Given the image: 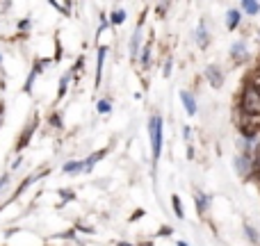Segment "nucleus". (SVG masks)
Listing matches in <instances>:
<instances>
[{
  "label": "nucleus",
  "mask_w": 260,
  "mask_h": 246,
  "mask_svg": "<svg viewBox=\"0 0 260 246\" xmlns=\"http://www.w3.org/2000/svg\"><path fill=\"white\" fill-rule=\"evenodd\" d=\"M110 110H112V105H110L108 98L99 100V112H101V114H110Z\"/></svg>",
  "instance_id": "nucleus-20"
},
{
  "label": "nucleus",
  "mask_w": 260,
  "mask_h": 246,
  "mask_svg": "<svg viewBox=\"0 0 260 246\" xmlns=\"http://www.w3.org/2000/svg\"><path fill=\"white\" fill-rule=\"evenodd\" d=\"M238 110L249 119H260V89L251 80L242 87L238 98Z\"/></svg>",
  "instance_id": "nucleus-1"
},
{
  "label": "nucleus",
  "mask_w": 260,
  "mask_h": 246,
  "mask_svg": "<svg viewBox=\"0 0 260 246\" xmlns=\"http://www.w3.org/2000/svg\"><path fill=\"white\" fill-rule=\"evenodd\" d=\"M244 235H247L253 244H260V237H258V233H256V228H253V226H249V224L244 226Z\"/></svg>",
  "instance_id": "nucleus-15"
},
{
  "label": "nucleus",
  "mask_w": 260,
  "mask_h": 246,
  "mask_svg": "<svg viewBox=\"0 0 260 246\" xmlns=\"http://www.w3.org/2000/svg\"><path fill=\"white\" fill-rule=\"evenodd\" d=\"M62 169L64 173H78V171H82V162H67Z\"/></svg>",
  "instance_id": "nucleus-14"
},
{
  "label": "nucleus",
  "mask_w": 260,
  "mask_h": 246,
  "mask_svg": "<svg viewBox=\"0 0 260 246\" xmlns=\"http://www.w3.org/2000/svg\"><path fill=\"white\" fill-rule=\"evenodd\" d=\"M180 100H183V105H185V112H187L189 117H194V114H197V100H194V96L189 94V91H180Z\"/></svg>",
  "instance_id": "nucleus-6"
},
{
  "label": "nucleus",
  "mask_w": 260,
  "mask_h": 246,
  "mask_svg": "<svg viewBox=\"0 0 260 246\" xmlns=\"http://www.w3.org/2000/svg\"><path fill=\"white\" fill-rule=\"evenodd\" d=\"M50 7L59 9V12H62V14H69V9H71V5H67V3H59V0H53V3H50Z\"/></svg>",
  "instance_id": "nucleus-19"
},
{
  "label": "nucleus",
  "mask_w": 260,
  "mask_h": 246,
  "mask_svg": "<svg viewBox=\"0 0 260 246\" xmlns=\"http://www.w3.org/2000/svg\"><path fill=\"white\" fill-rule=\"evenodd\" d=\"M105 48H99V59H96V85H101V76H103V59H105Z\"/></svg>",
  "instance_id": "nucleus-12"
},
{
  "label": "nucleus",
  "mask_w": 260,
  "mask_h": 246,
  "mask_svg": "<svg viewBox=\"0 0 260 246\" xmlns=\"http://www.w3.org/2000/svg\"><path fill=\"white\" fill-rule=\"evenodd\" d=\"M148 62H151V46H144L142 48V66L146 68Z\"/></svg>",
  "instance_id": "nucleus-18"
},
{
  "label": "nucleus",
  "mask_w": 260,
  "mask_h": 246,
  "mask_svg": "<svg viewBox=\"0 0 260 246\" xmlns=\"http://www.w3.org/2000/svg\"><path fill=\"white\" fill-rule=\"evenodd\" d=\"M3 117H5V105L0 103V125H3Z\"/></svg>",
  "instance_id": "nucleus-23"
},
{
  "label": "nucleus",
  "mask_w": 260,
  "mask_h": 246,
  "mask_svg": "<svg viewBox=\"0 0 260 246\" xmlns=\"http://www.w3.org/2000/svg\"><path fill=\"white\" fill-rule=\"evenodd\" d=\"M258 180H260V173H258Z\"/></svg>",
  "instance_id": "nucleus-27"
},
{
  "label": "nucleus",
  "mask_w": 260,
  "mask_h": 246,
  "mask_svg": "<svg viewBox=\"0 0 260 246\" xmlns=\"http://www.w3.org/2000/svg\"><path fill=\"white\" fill-rule=\"evenodd\" d=\"M208 41H210V37H208V30H206V23H199L197 27V44L199 48H208Z\"/></svg>",
  "instance_id": "nucleus-9"
},
{
  "label": "nucleus",
  "mask_w": 260,
  "mask_h": 246,
  "mask_svg": "<svg viewBox=\"0 0 260 246\" xmlns=\"http://www.w3.org/2000/svg\"><path fill=\"white\" fill-rule=\"evenodd\" d=\"M247 44L244 41H235L233 46H231V57H233V62H244L247 59Z\"/></svg>",
  "instance_id": "nucleus-5"
},
{
  "label": "nucleus",
  "mask_w": 260,
  "mask_h": 246,
  "mask_svg": "<svg viewBox=\"0 0 260 246\" xmlns=\"http://www.w3.org/2000/svg\"><path fill=\"white\" fill-rule=\"evenodd\" d=\"M139 41H142V23L137 25L133 39H130V57L133 59H137V55H139Z\"/></svg>",
  "instance_id": "nucleus-8"
},
{
  "label": "nucleus",
  "mask_w": 260,
  "mask_h": 246,
  "mask_svg": "<svg viewBox=\"0 0 260 246\" xmlns=\"http://www.w3.org/2000/svg\"><path fill=\"white\" fill-rule=\"evenodd\" d=\"M178 246H187V244H185V242H178Z\"/></svg>",
  "instance_id": "nucleus-25"
},
{
  "label": "nucleus",
  "mask_w": 260,
  "mask_h": 246,
  "mask_svg": "<svg viewBox=\"0 0 260 246\" xmlns=\"http://www.w3.org/2000/svg\"><path fill=\"white\" fill-rule=\"evenodd\" d=\"M194 203H197L199 212H201V215H206V212H208V205H210V198H208L203 192H197V194H194Z\"/></svg>",
  "instance_id": "nucleus-10"
},
{
  "label": "nucleus",
  "mask_w": 260,
  "mask_h": 246,
  "mask_svg": "<svg viewBox=\"0 0 260 246\" xmlns=\"http://www.w3.org/2000/svg\"><path fill=\"white\" fill-rule=\"evenodd\" d=\"M206 80L210 82L215 89H219V87L224 85V71H221L217 64H210V66H206Z\"/></svg>",
  "instance_id": "nucleus-4"
},
{
  "label": "nucleus",
  "mask_w": 260,
  "mask_h": 246,
  "mask_svg": "<svg viewBox=\"0 0 260 246\" xmlns=\"http://www.w3.org/2000/svg\"><path fill=\"white\" fill-rule=\"evenodd\" d=\"M148 137H151V151H153V162L160 160L162 153V117L153 114L148 121Z\"/></svg>",
  "instance_id": "nucleus-2"
},
{
  "label": "nucleus",
  "mask_w": 260,
  "mask_h": 246,
  "mask_svg": "<svg viewBox=\"0 0 260 246\" xmlns=\"http://www.w3.org/2000/svg\"><path fill=\"white\" fill-rule=\"evenodd\" d=\"M110 21H112L114 25H121V23L126 21V12H123V9H117V12H112V18H110Z\"/></svg>",
  "instance_id": "nucleus-16"
},
{
  "label": "nucleus",
  "mask_w": 260,
  "mask_h": 246,
  "mask_svg": "<svg viewBox=\"0 0 260 246\" xmlns=\"http://www.w3.org/2000/svg\"><path fill=\"white\" fill-rule=\"evenodd\" d=\"M240 21H242V12H240V9H229V12H226V27H229V30H235V27L240 25Z\"/></svg>",
  "instance_id": "nucleus-7"
},
{
  "label": "nucleus",
  "mask_w": 260,
  "mask_h": 246,
  "mask_svg": "<svg viewBox=\"0 0 260 246\" xmlns=\"http://www.w3.org/2000/svg\"><path fill=\"white\" fill-rule=\"evenodd\" d=\"M233 166H235V171H238V175H242V178H249L251 173H256V162H253V157L247 155V153H240L233 160Z\"/></svg>",
  "instance_id": "nucleus-3"
},
{
  "label": "nucleus",
  "mask_w": 260,
  "mask_h": 246,
  "mask_svg": "<svg viewBox=\"0 0 260 246\" xmlns=\"http://www.w3.org/2000/svg\"><path fill=\"white\" fill-rule=\"evenodd\" d=\"M69 78H71V76H69V73H64V76H62V80H59V98H62V96H64V91H67V85H69Z\"/></svg>",
  "instance_id": "nucleus-21"
},
{
  "label": "nucleus",
  "mask_w": 260,
  "mask_h": 246,
  "mask_svg": "<svg viewBox=\"0 0 260 246\" xmlns=\"http://www.w3.org/2000/svg\"><path fill=\"white\" fill-rule=\"evenodd\" d=\"M103 155H105V151H99V153H94V155H89V160L82 162V171H91V166H94Z\"/></svg>",
  "instance_id": "nucleus-13"
},
{
  "label": "nucleus",
  "mask_w": 260,
  "mask_h": 246,
  "mask_svg": "<svg viewBox=\"0 0 260 246\" xmlns=\"http://www.w3.org/2000/svg\"><path fill=\"white\" fill-rule=\"evenodd\" d=\"M242 12L249 14V16H256V14H260V3H256V0H242Z\"/></svg>",
  "instance_id": "nucleus-11"
},
{
  "label": "nucleus",
  "mask_w": 260,
  "mask_h": 246,
  "mask_svg": "<svg viewBox=\"0 0 260 246\" xmlns=\"http://www.w3.org/2000/svg\"><path fill=\"white\" fill-rule=\"evenodd\" d=\"M7 183V175H3V178H0V189H3V185Z\"/></svg>",
  "instance_id": "nucleus-24"
},
{
  "label": "nucleus",
  "mask_w": 260,
  "mask_h": 246,
  "mask_svg": "<svg viewBox=\"0 0 260 246\" xmlns=\"http://www.w3.org/2000/svg\"><path fill=\"white\" fill-rule=\"evenodd\" d=\"M165 76H171V59H167L165 64Z\"/></svg>",
  "instance_id": "nucleus-22"
},
{
  "label": "nucleus",
  "mask_w": 260,
  "mask_h": 246,
  "mask_svg": "<svg viewBox=\"0 0 260 246\" xmlns=\"http://www.w3.org/2000/svg\"><path fill=\"white\" fill-rule=\"evenodd\" d=\"M258 39H260V32H258Z\"/></svg>",
  "instance_id": "nucleus-26"
},
{
  "label": "nucleus",
  "mask_w": 260,
  "mask_h": 246,
  "mask_svg": "<svg viewBox=\"0 0 260 246\" xmlns=\"http://www.w3.org/2000/svg\"><path fill=\"white\" fill-rule=\"evenodd\" d=\"M171 203H174V212H176V217H178V219H183L185 212H183V203H180V198H178V196H174V198H171Z\"/></svg>",
  "instance_id": "nucleus-17"
}]
</instances>
